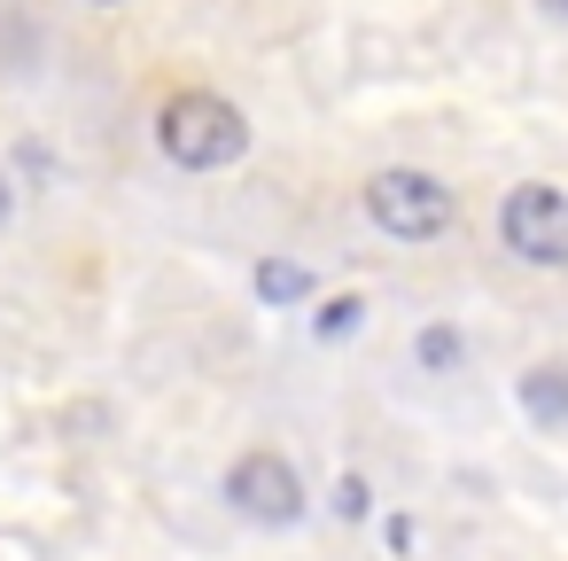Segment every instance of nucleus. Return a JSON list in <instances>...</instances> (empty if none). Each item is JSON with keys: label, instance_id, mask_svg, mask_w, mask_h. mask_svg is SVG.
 Listing matches in <instances>:
<instances>
[{"label": "nucleus", "instance_id": "nucleus-1", "mask_svg": "<svg viewBox=\"0 0 568 561\" xmlns=\"http://www.w3.org/2000/svg\"><path fill=\"white\" fill-rule=\"evenodd\" d=\"M156 149H164L180 172H226V164L250 149V118H242L226 94L187 87V94H172V102L156 110Z\"/></svg>", "mask_w": 568, "mask_h": 561}, {"label": "nucleus", "instance_id": "nucleus-2", "mask_svg": "<svg viewBox=\"0 0 568 561\" xmlns=\"http://www.w3.org/2000/svg\"><path fill=\"white\" fill-rule=\"evenodd\" d=\"M366 219L382 227V234H397V242H436L452 219H459V196L436 180V172H374L366 180Z\"/></svg>", "mask_w": 568, "mask_h": 561}, {"label": "nucleus", "instance_id": "nucleus-3", "mask_svg": "<svg viewBox=\"0 0 568 561\" xmlns=\"http://www.w3.org/2000/svg\"><path fill=\"white\" fill-rule=\"evenodd\" d=\"M226 507L250 514V522H265V530L304 522V475H296V460L273 452V444H250V452L226 468Z\"/></svg>", "mask_w": 568, "mask_h": 561}, {"label": "nucleus", "instance_id": "nucleus-4", "mask_svg": "<svg viewBox=\"0 0 568 561\" xmlns=\"http://www.w3.org/2000/svg\"><path fill=\"white\" fill-rule=\"evenodd\" d=\"M498 234H506V250H514L521 266L560 273V266H568V196L545 188V180L506 188V203H498Z\"/></svg>", "mask_w": 568, "mask_h": 561}, {"label": "nucleus", "instance_id": "nucleus-5", "mask_svg": "<svg viewBox=\"0 0 568 561\" xmlns=\"http://www.w3.org/2000/svg\"><path fill=\"white\" fill-rule=\"evenodd\" d=\"M521 405L537 421H568V367H529L521 374Z\"/></svg>", "mask_w": 568, "mask_h": 561}, {"label": "nucleus", "instance_id": "nucleus-6", "mask_svg": "<svg viewBox=\"0 0 568 561\" xmlns=\"http://www.w3.org/2000/svg\"><path fill=\"white\" fill-rule=\"evenodd\" d=\"M304 289H312L304 266H257V297H265V304H296Z\"/></svg>", "mask_w": 568, "mask_h": 561}, {"label": "nucleus", "instance_id": "nucleus-7", "mask_svg": "<svg viewBox=\"0 0 568 561\" xmlns=\"http://www.w3.org/2000/svg\"><path fill=\"white\" fill-rule=\"evenodd\" d=\"M459 359H467V343H459L452 328H428V335H420V367H459Z\"/></svg>", "mask_w": 568, "mask_h": 561}, {"label": "nucleus", "instance_id": "nucleus-8", "mask_svg": "<svg viewBox=\"0 0 568 561\" xmlns=\"http://www.w3.org/2000/svg\"><path fill=\"white\" fill-rule=\"evenodd\" d=\"M358 312H366V304H358V297H335V304H327V312H320V320H312V328H320V335H327V343H335V335H351V328H358Z\"/></svg>", "mask_w": 568, "mask_h": 561}, {"label": "nucleus", "instance_id": "nucleus-9", "mask_svg": "<svg viewBox=\"0 0 568 561\" xmlns=\"http://www.w3.org/2000/svg\"><path fill=\"white\" fill-rule=\"evenodd\" d=\"M0 219H9V180H0Z\"/></svg>", "mask_w": 568, "mask_h": 561}, {"label": "nucleus", "instance_id": "nucleus-10", "mask_svg": "<svg viewBox=\"0 0 568 561\" xmlns=\"http://www.w3.org/2000/svg\"><path fill=\"white\" fill-rule=\"evenodd\" d=\"M545 9H552V17H568V0H545Z\"/></svg>", "mask_w": 568, "mask_h": 561}, {"label": "nucleus", "instance_id": "nucleus-11", "mask_svg": "<svg viewBox=\"0 0 568 561\" xmlns=\"http://www.w3.org/2000/svg\"><path fill=\"white\" fill-rule=\"evenodd\" d=\"M94 9H125V0H94Z\"/></svg>", "mask_w": 568, "mask_h": 561}]
</instances>
